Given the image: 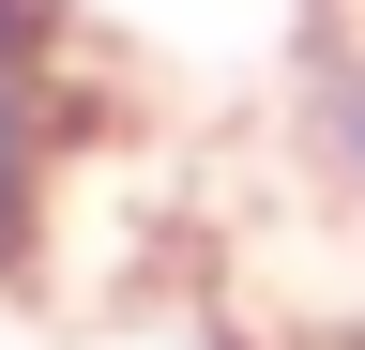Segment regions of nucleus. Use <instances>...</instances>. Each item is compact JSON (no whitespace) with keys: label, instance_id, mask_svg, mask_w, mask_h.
Instances as JSON below:
<instances>
[{"label":"nucleus","instance_id":"obj_1","mask_svg":"<svg viewBox=\"0 0 365 350\" xmlns=\"http://www.w3.org/2000/svg\"><path fill=\"white\" fill-rule=\"evenodd\" d=\"M91 168V92H76V31L61 0H0V274H31L76 213Z\"/></svg>","mask_w":365,"mask_h":350},{"label":"nucleus","instance_id":"obj_2","mask_svg":"<svg viewBox=\"0 0 365 350\" xmlns=\"http://www.w3.org/2000/svg\"><path fill=\"white\" fill-rule=\"evenodd\" d=\"M304 138H319V168H335V183L365 198V61H335V76L304 92Z\"/></svg>","mask_w":365,"mask_h":350}]
</instances>
